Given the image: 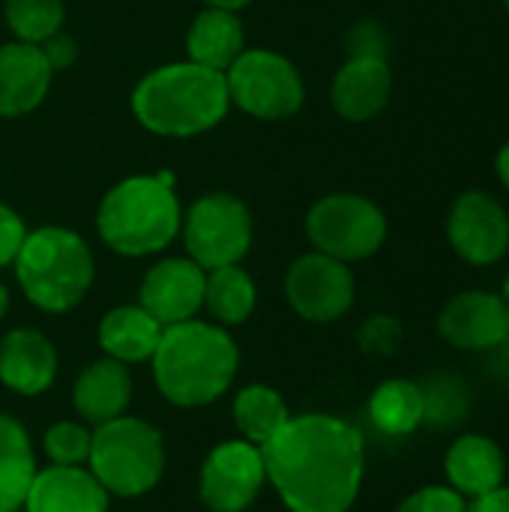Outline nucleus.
Masks as SVG:
<instances>
[{"mask_svg": "<svg viewBox=\"0 0 509 512\" xmlns=\"http://www.w3.org/2000/svg\"><path fill=\"white\" fill-rule=\"evenodd\" d=\"M267 480L291 512H348L363 483V435L333 414L291 417L264 447Z\"/></svg>", "mask_w": 509, "mask_h": 512, "instance_id": "1", "label": "nucleus"}, {"mask_svg": "<svg viewBox=\"0 0 509 512\" xmlns=\"http://www.w3.org/2000/svg\"><path fill=\"white\" fill-rule=\"evenodd\" d=\"M150 360L156 387L171 405L201 408L231 387L240 351L222 327L192 318L165 327Z\"/></svg>", "mask_w": 509, "mask_h": 512, "instance_id": "2", "label": "nucleus"}, {"mask_svg": "<svg viewBox=\"0 0 509 512\" xmlns=\"http://www.w3.org/2000/svg\"><path fill=\"white\" fill-rule=\"evenodd\" d=\"M231 108L225 72L204 69L192 60L168 63L144 75L132 93L135 120L168 138H192L225 120Z\"/></svg>", "mask_w": 509, "mask_h": 512, "instance_id": "3", "label": "nucleus"}, {"mask_svg": "<svg viewBox=\"0 0 509 512\" xmlns=\"http://www.w3.org/2000/svg\"><path fill=\"white\" fill-rule=\"evenodd\" d=\"M183 213L174 174H141L120 180L99 204L96 228L108 249L126 258L162 252L180 231Z\"/></svg>", "mask_w": 509, "mask_h": 512, "instance_id": "4", "label": "nucleus"}, {"mask_svg": "<svg viewBox=\"0 0 509 512\" xmlns=\"http://www.w3.org/2000/svg\"><path fill=\"white\" fill-rule=\"evenodd\" d=\"M93 273L90 246L60 225L27 231L15 258V279L21 291L33 306L51 315L75 309L87 297Z\"/></svg>", "mask_w": 509, "mask_h": 512, "instance_id": "5", "label": "nucleus"}, {"mask_svg": "<svg viewBox=\"0 0 509 512\" xmlns=\"http://www.w3.org/2000/svg\"><path fill=\"white\" fill-rule=\"evenodd\" d=\"M87 465L108 495L141 498L165 474V441L150 423L117 417L96 426Z\"/></svg>", "mask_w": 509, "mask_h": 512, "instance_id": "6", "label": "nucleus"}, {"mask_svg": "<svg viewBox=\"0 0 509 512\" xmlns=\"http://www.w3.org/2000/svg\"><path fill=\"white\" fill-rule=\"evenodd\" d=\"M225 87L231 105L258 120H285L306 96L297 66L270 48H246L225 69Z\"/></svg>", "mask_w": 509, "mask_h": 512, "instance_id": "7", "label": "nucleus"}, {"mask_svg": "<svg viewBox=\"0 0 509 512\" xmlns=\"http://www.w3.org/2000/svg\"><path fill=\"white\" fill-rule=\"evenodd\" d=\"M306 234L315 252L336 261H363L387 240V216L381 207L354 192H333L312 204Z\"/></svg>", "mask_w": 509, "mask_h": 512, "instance_id": "8", "label": "nucleus"}, {"mask_svg": "<svg viewBox=\"0 0 509 512\" xmlns=\"http://www.w3.org/2000/svg\"><path fill=\"white\" fill-rule=\"evenodd\" d=\"M189 258L201 270L240 264L252 246V213L231 192L198 198L180 222Z\"/></svg>", "mask_w": 509, "mask_h": 512, "instance_id": "9", "label": "nucleus"}, {"mask_svg": "<svg viewBox=\"0 0 509 512\" xmlns=\"http://www.w3.org/2000/svg\"><path fill=\"white\" fill-rule=\"evenodd\" d=\"M285 297L300 318L330 324L354 306V276L345 261L309 252L291 264L285 276Z\"/></svg>", "mask_w": 509, "mask_h": 512, "instance_id": "10", "label": "nucleus"}, {"mask_svg": "<svg viewBox=\"0 0 509 512\" xmlns=\"http://www.w3.org/2000/svg\"><path fill=\"white\" fill-rule=\"evenodd\" d=\"M267 483L261 447L225 441L210 450L201 468V501L213 512H243L255 504Z\"/></svg>", "mask_w": 509, "mask_h": 512, "instance_id": "11", "label": "nucleus"}, {"mask_svg": "<svg viewBox=\"0 0 509 512\" xmlns=\"http://www.w3.org/2000/svg\"><path fill=\"white\" fill-rule=\"evenodd\" d=\"M447 237L462 261L489 267L501 261L509 249L507 210L489 192H462L447 216Z\"/></svg>", "mask_w": 509, "mask_h": 512, "instance_id": "12", "label": "nucleus"}, {"mask_svg": "<svg viewBox=\"0 0 509 512\" xmlns=\"http://www.w3.org/2000/svg\"><path fill=\"white\" fill-rule=\"evenodd\" d=\"M207 270L192 258H165L153 264L141 282L138 306L147 309L162 327L192 321L204 306Z\"/></svg>", "mask_w": 509, "mask_h": 512, "instance_id": "13", "label": "nucleus"}, {"mask_svg": "<svg viewBox=\"0 0 509 512\" xmlns=\"http://www.w3.org/2000/svg\"><path fill=\"white\" fill-rule=\"evenodd\" d=\"M438 333L459 351H489L509 336V309L501 294L462 291L438 315Z\"/></svg>", "mask_w": 509, "mask_h": 512, "instance_id": "14", "label": "nucleus"}, {"mask_svg": "<svg viewBox=\"0 0 509 512\" xmlns=\"http://www.w3.org/2000/svg\"><path fill=\"white\" fill-rule=\"evenodd\" d=\"M51 66L39 45H0V117H21L42 105L51 87Z\"/></svg>", "mask_w": 509, "mask_h": 512, "instance_id": "15", "label": "nucleus"}, {"mask_svg": "<svg viewBox=\"0 0 509 512\" xmlns=\"http://www.w3.org/2000/svg\"><path fill=\"white\" fill-rule=\"evenodd\" d=\"M390 93H393V72L387 60L348 57V63L333 78L330 102L345 120L366 123L387 108Z\"/></svg>", "mask_w": 509, "mask_h": 512, "instance_id": "16", "label": "nucleus"}, {"mask_svg": "<svg viewBox=\"0 0 509 512\" xmlns=\"http://www.w3.org/2000/svg\"><path fill=\"white\" fill-rule=\"evenodd\" d=\"M108 492L81 465H51L36 471L24 510L27 512H108Z\"/></svg>", "mask_w": 509, "mask_h": 512, "instance_id": "17", "label": "nucleus"}, {"mask_svg": "<svg viewBox=\"0 0 509 512\" xmlns=\"http://www.w3.org/2000/svg\"><path fill=\"white\" fill-rule=\"evenodd\" d=\"M57 375V351L39 330H9L0 342V381L12 393L39 396Z\"/></svg>", "mask_w": 509, "mask_h": 512, "instance_id": "18", "label": "nucleus"}, {"mask_svg": "<svg viewBox=\"0 0 509 512\" xmlns=\"http://www.w3.org/2000/svg\"><path fill=\"white\" fill-rule=\"evenodd\" d=\"M444 471L450 480V489H456L462 498H483L504 486L507 462L501 447L486 435H465L459 438L444 459Z\"/></svg>", "mask_w": 509, "mask_h": 512, "instance_id": "19", "label": "nucleus"}, {"mask_svg": "<svg viewBox=\"0 0 509 512\" xmlns=\"http://www.w3.org/2000/svg\"><path fill=\"white\" fill-rule=\"evenodd\" d=\"M132 402V375L123 363L105 357L93 360L72 387V405L87 423H108L123 417L126 405Z\"/></svg>", "mask_w": 509, "mask_h": 512, "instance_id": "20", "label": "nucleus"}, {"mask_svg": "<svg viewBox=\"0 0 509 512\" xmlns=\"http://www.w3.org/2000/svg\"><path fill=\"white\" fill-rule=\"evenodd\" d=\"M246 51V33L231 9H216L207 6L204 12L195 15V21L186 30V54L192 63L225 72L240 54Z\"/></svg>", "mask_w": 509, "mask_h": 512, "instance_id": "21", "label": "nucleus"}, {"mask_svg": "<svg viewBox=\"0 0 509 512\" xmlns=\"http://www.w3.org/2000/svg\"><path fill=\"white\" fill-rule=\"evenodd\" d=\"M162 324L141 306H117L111 309L99 324V345L102 351L129 366L144 363L156 354V345L162 339Z\"/></svg>", "mask_w": 509, "mask_h": 512, "instance_id": "22", "label": "nucleus"}, {"mask_svg": "<svg viewBox=\"0 0 509 512\" xmlns=\"http://www.w3.org/2000/svg\"><path fill=\"white\" fill-rule=\"evenodd\" d=\"M36 477V459L24 426L0 411V510H21Z\"/></svg>", "mask_w": 509, "mask_h": 512, "instance_id": "23", "label": "nucleus"}, {"mask_svg": "<svg viewBox=\"0 0 509 512\" xmlns=\"http://www.w3.org/2000/svg\"><path fill=\"white\" fill-rule=\"evenodd\" d=\"M369 420L390 438L411 435L423 426V393L420 384L393 378L384 381L369 399Z\"/></svg>", "mask_w": 509, "mask_h": 512, "instance_id": "24", "label": "nucleus"}, {"mask_svg": "<svg viewBox=\"0 0 509 512\" xmlns=\"http://www.w3.org/2000/svg\"><path fill=\"white\" fill-rule=\"evenodd\" d=\"M231 414H234V426L240 429L243 441H249L255 447H264L291 420L285 399L273 387H264V384L243 387L234 396Z\"/></svg>", "mask_w": 509, "mask_h": 512, "instance_id": "25", "label": "nucleus"}, {"mask_svg": "<svg viewBox=\"0 0 509 512\" xmlns=\"http://www.w3.org/2000/svg\"><path fill=\"white\" fill-rule=\"evenodd\" d=\"M258 303V291L252 276L240 264L216 267L207 270V285H204V306L219 324H243Z\"/></svg>", "mask_w": 509, "mask_h": 512, "instance_id": "26", "label": "nucleus"}, {"mask_svg": "<svg viewBox=\"0 0 509 512\" xmlns=\"http://www.w3.org/2000/svg\"><path fill=\"white\" fill-rule=\"evenodd\" d=\"M3 15L18 42H45L63 27V0H3Z\"/></svg>", "mask_w": 509, "mask_h": 512, "instance_id": "27", "label": "nucleus"}, {"mask_svg": "<svg viewBox=\"0 0 509 512\" xmlns=\"http://www.w3.org/2000/svg\"><path fill=\"white\" fill-rule=\"evenodd\" d=\"M420 393H423V423H435V426L462 423L468 411V390L462 381L450 375H438L420 384Z\"/></svg>", "mask_w": 509, "mask_h": 512, "instance_id": "28", "label": "nucleus"}, {"mask_svg": "<svg viewBox=\"0 0 509 512\" xmlns=\"http://www.w3.org/2000/svg\"><path fill=\"white\" fill-rule=\"evenodd\" d=\"M90 441H93V432H87L81 423L63 420L45 432L42 444H45V456L54 465H84L90 456Z\"/></svg>", "mask_w": 509, "mask_h": 512, "instance_id": "29", "label": "nucleus"}, {"mask_svg": "<svg viewBox=\"0 0 509 512\" xmlns=\"http://www.w3.org/2000/svg\"><path fill=\"white\" fill-rule=\"evenodd\" d=\"M396 512H468V498L450 486H426L405 498Z\"/></svg>", "mask_w": 509, "mask_h": 512, "instance_id": "30", "label": "nucleus"}, {"mask_svg": "<svg viewBox=\"0 0 509 512\" xmlns=\"http://www.w3.org/2000/svg\"><path fill=\"white\" fill-rule=\"evenodd\" d=\"M390 51V36L378 21H360L348 33V54L351 57H381L387 60Z\"/></svg>", "mask_w": 509, "mask_h": 512, "instance_id": "31", "label": "nucleus"}, {"mask_svg": "<svg viewBox=\"0 0 509 512\" xmlns=\"http://www.w3.org/2000/svg\"><path fill=\"white\" fill-rule=\"evenodd\" d=\"M399 339H402L399 321L384 318V315L366 321V327L360 330V345H363L366 351H372V354H390V351L399 345Z\"/></svg>", "mask_w": 509, "mask_h": 512, "instance_id": "32", "label": "nucleus"}, {"mask_svg": "<svg viewBox=\"0 0 509 512\" xmlns=\"http://www.w3.org/2000/svg\"><path fill=\"white\" fill-rule=\"evenodd\" d=\"M24 237H27V228H24L21 216L12 207L0 204V267L15 264Z\"/></svg>", "mask_w": 509, "mask_h": 512, "instance_id": "33", "label": "nucleus"}, {"mask_svg": "<svg viewBox=\"0 0 509 512\" xmlns=\"http://www.w3.org/2000/svg\"><path fill=\"white\" fill-rule=\"evenodd\" d=\"M39 48H42V54H45V60H48V66H51V72H63V69H69L72 63H75V57H78V45H75V39H69L66 33H54V36H48L45 42H39Z\"/></svg>", "mask_w": 509, "mask_h": 512, "instance_id": "34", "label": "nucleus"}, {"mask_svg": "<svg viewBox=\"0 0 509 512\" xmlns=\"http://www.w3.org/2000/svg\"><path fill=\"white\" fill-rule=\"evenodd\" d=\"M468 512H509V486H498L495 492L474 498Z\"/></svg>", "mask_w": 509, "mask_h": 512, "instance_id": "35", "label": "nucleus"}, {"mask_svg": "<svg viewBox=\"0 0 509 512\" xmlns=\"http://www.w3.org/2000/svg\"><path fill=\"white\" fill-rule=\"evenodd\" d=\"M495 168H498V177H501V183L509 189V141L498 150V159H495Z\"/></svg>", "mask_w": 509, "mask_h": 512, "instance_id": "36", "label": "nucleus"}, {"mask_svg": "<svg viewBox=\"0 0 509 512\" xmlns=\"http://www.w3.org/2000/svg\"><path fill=\"white\" fill-rule=\"evenodd\" d=\"M207 6H216V9H231V12H237V9H243V6H249L252 0H204Z\"/></svg>", "mask_w": 509, "mask_h": 512, "instance_id": "37", "label": "nucleus"}, {"mask_svg": "<svg viewBox=\"0 0 509 512\" xmlns=\"http://www.w3.org/2000/svg\"><path fill=\"white\" fill-rule=\"evenodd\" d=\"M6 309H9V291H6V285L0 282V318L6 315Z\"/></svg>", "mask_w": 509, "mask_h": 512, "instance_id": "38", "label": "nucleus"}, {"mask_svg": "<svg viewBox=\"0 0 509 512\" xmlns=\"http://www.w3.org/2000/svg\"><path fill=\"white\" fill-rule=\"evenodd\" d=\"M501 300L507 303V309H509V276H507V282H504V291H501Z\"/></svg>", "mask_w": 509, "mask_h": 512, "instance_id": "39", "label": "nucleus"}, {"mask_svg": "<svg viewBox=\"0 0 509 512\" xmlns=\"http://www.w3.org/2000/svg\"><path fill=\"white\" fill-rule=\"evenodd\" d=\"M0 512H18V510H0Z\"/></svg>", "mask_w": 509, "mask_h": 512, "instance_id": "40", "label": "nucleus"}, {"mask_svg": "<svg viewBox=\"0 0 509 512\" xmlns=\"http://www.w3.org/2000/svg\"><path fill=\"white\" fill-rule=\"evenodd\" d=\"M504 3H507V9H509V0H504Z\"/></svg>", "mask_w": 509, "mask_h": 512, "instance_id": "41", "label": "nucleus"}, {"mask_svg": "<svg viewBox=\"0 0 509 512\" xmlns=\"http://www.w3.org/2000/svg\"><path fill=\"white\" fill-rule=\"evenodd\" d=\"M507 348H509V336H507Z\"/></svg>", "mask_w": 509, "mask_h": 512, "instance_id": "42", "label": "nucleus"}]
</instances>
